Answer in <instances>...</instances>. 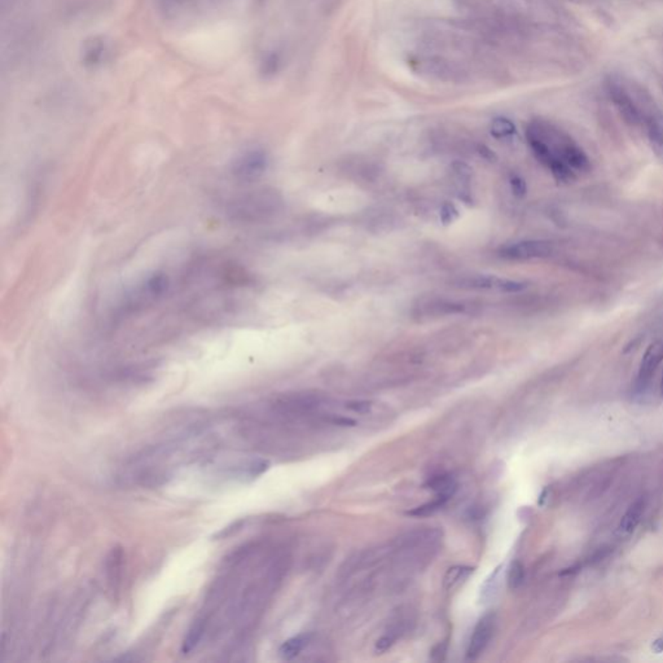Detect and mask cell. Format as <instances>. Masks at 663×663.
<instances>
[{"instance_id":"1","label":"cell","mask_w":663,"mask_h":663,"mask_svg":"<svg viewBox=\"0 0 663 663\" xmlns=\"http://www.w3.org/2000/svg\"><path fill=\"white\" fill-rule=\"evenodd\" d=\"M283 207L284 201L277 190L258 188L233 197L224 211L235 223H258L279 214Z\"/></svg>"},{"instance_id":"2","label":"cell","mask_w":663,"mask_h":663,"mask_svg":"<svg viewBox=\"0 0 663 663\" xmlns=\"http://www.w3.org/2000/svg\"><path fill=\"white\" fill-rule=\"evenodd\" d=\"M416 71L422 77L445 83H460L466 79V70L461 65L443 56H421L414 61Z\"/></svg>"},{"instance_id":"3","label":"cell","mask_w":663,"mask_h":663,"mask_svg":"<svg viewBox=\"0 0 663 663\" xmlns=\"http://www.w3.org/2000/svg\"><path fill=\"white\" fill-rule=\"evenodd\" d=\"M455 286L468 291H498L503 293H518L527 288L524 281H517L510 279H503L494 275H466L459 277Z\"/></svg>"},{"instance_id":"4","label":"cell","mask_w":663,"mask_h":663,"mask_svg":"<svg viewBox=\"0 0 663 663\" xmlns=\"http://www.w3.org/2000/svg\"><path fill=\"white\" fill-rule=\"evenodd\" d=\"M268 155L259 148L249 149L239 155L232 165V175L236 181L251 183L259 179L268 169Z\"/></svg>"},{"instance_id":"5","label":"cell","mask_w":663,"mask_h":663,"mask_svg":"<svg viewBox=\"0 0 663 663\" xmlns=\"http://www.w3.org/2000/svg\"><path fill=\"white\" fill-rule=\"evenodd\" d=\"M663 362V340H657L648 346L638 367V376L634 382V396L643 398L650 389L655 372Z\"/></svg>"},{"instance_id":"6","label":"cell","mask_w":663,"mask_h":663,"mask_svg":"<svg viewBox=\"0 0 663 663\" xmlns=\"http://www.w3.org/2000/svg\"><path fill=\"white\" fill-rule=\"evenodd\" d=\"M553 253V244L544 240H524L501 246L499 256L510 260L547 258Z\"/></svg>"},{"instance_id":"7","label":"cell","mask_w":663,"mask_h":663,"mask_svg":"<svg viewBox=\"0 0 663 663\" xmlns=\"http://www.w3.org/2000/svg\"><path fill=\"white\" fill-rule=\"evenodd\" d=\"M608 92L617 111L629 125L636 126L643 121L638 105L632 100V97L629 96L624 87L620 86V83L615 81H610L608 83Z\"/></svg>"},{"instance_id":"8","label":"cell","mask_w":663,"mask_h":663,"mask_svg":"<svg viewBox=\"0 0 663 663\" xmlns=\"http://www.w3.org/2000/svg\"><path fill=\"white\" fill-rule=\"evenodd\" d=\"M495 629V615L494 614H487L483 618L478 620L477 626L473 631V635L470 638V643L466 650V657L469 659H477L480 655H482L484 649L489 645L492 635Z\"/></svg>"},{"instance_id":"9","label":"cell","mask_w":663,"mask_h":663,"mask_svg":"<svg viewBox=\"0 0 663 663\" xmlns=\"http://www.w3.org/2000/svg\"><path fill=\"white\" fill-rule=\"evenodd\" d=\"M221 0H158L160 8L170 18H181L190 13L207 11Z\"/></svg>"},{"instance_id":"10","label":"cell","mask_w":663,"mask_h":663,"mask_svg":"<svg viewBox=\"0 0 663 663\" xmlns=\"http://www.w3.org/2000/svg\"><path fill=\"white\" fill-rule=\"evenodd\" d=\"M466 305L460 302L447 301L442 298H433L421 301L417 306V315L421 318H435L445 315H455L466 312Z\"/></svg>"},{"instance_id":"11","label":"cell","mask_w":663,"mask_h":663,"mask_svg":"<svg viewBox=\"0 0 663 663\" xmlns=\"http://www.w3.org/2000/svg\"><path fill=\"white\" fill-rule=\"evenodd\" d=\"M645 510V501L644 499L635 500L629 509L626 510L624 516L622 517L620 525H618V534L620 536H629L632 534L636 527H638L643 515Z\"/></svg>"},{"instance_id":"12","label":"cell","mask_w":663,"mask_h":663,"mask_svg":"<svg viewBox=\"0 0 663 663\" xmlns=\"http://www.w3.org/2000/svg\"><path fill=\"white\" fill-rule=\"evenodd\" d=\"M645 127L650 147L655 155L663 161V125L653 114L645 117Z\"/></svg>"},{"instance_id":"13","label":"cell","mask_w":663,"mask_h":663,"mask_svg":"<svg viewBox=\"0 0 663 663\" xmlns=\"http://www.w3.org/2000/svg\"><path fill=\"white\" fill-rule=\"evenodd\" d=\"M122 560H123V553L121 548H113L106 561V575H108V582L112 587L113 592H117L120 582H121Z\"/></svg>"},{"instance_id":"14","label":"cell","mask_w":663,"mask_h":663,"mask_svg":"<svg viewBox=\"0 0 663 663\" xmlns=\"http://www.w3.org/2000/svg\"><path fill=\"white\" fill-rule=\"evenodd\" d=\"M425 487L435 492V495H443L451 499L456 492L457 483L455 478L449 474H438L431 477V480L425 483Z\"/></svg>"},{"instance_id":"15","label":"cell","mask_w":663,"mask_h":663,"mask_svg":"<svg viewBox=\"0 0 663 663\" xmlns=\"http://www.w3.org/2000/svg\"><path fill=\"white\" fill-rule=\"evenodd\" d=\"M207 618H205V617H200L198 620L193 622V624L190 626L188 634L186 635V638L183 640L181 653H184V655L190 653V652L201 643V640H202L205 632H207Z\"/></svg>"},{"instance_id":"16","label":"cell","mask_w":663,"mask_h":663,"mask_svg":"<svg viewBox=\"0 0 663 663\" xmlns=\"http://www.w3.org/2000/svg\"><path fill=\"white\" fill-rule=\"evenodd\" d=\"M309 641H310L309 635H297L294 638H288L280 646L279 655L285 661H291L301 653L309 644Z\"/></svg>"},{"instance_id":"17","label":"cell","mask_w":663,"mask_h":663,"mask_svg":"<svg viewBox=\"0 0 663 663\" xmlns=\"http://www.w3.org/2000/svg\"><path fill=\"white\" fill-rule=\"evenodd\" d=\"M449 500V498L447 496H443V495H435V498L429 501V503H425L422 504L420 507H416V508L411 509L407 512V516L412 517H429L435 515L438 510L443 508L447 501Z\"/></svg>"},{"instance_id":"18","label":"cell","mask_w":663,"mask_h":663,"mask_svg":"<svg viewBox=\"0 0 663 663\" xmlns=\"http://www.w3.org/2000/svg\"><path fill=\"white\" fill-rule=\"evenodd\" d=\"M473 571L474 568L469 566H454V568H448L445 575L443 585L447 589H451L457 585H460L463 580H466L470 574H473Z\"/></svg>"},{"instance_id":"19","label":"cell","mask_w":663,"mask_h":663,"mask_svg":"<svg viewBox=\"0 0 663 663\" xmlns=\"http://www.w3.org/2000/svg\"><path fill=\"white\" fill-rule=\"evenodd\" d=\"M491 134L498 139L510 138L516 134V126L508 118L498 117L492 121Z\"/></svg>"},{"instance_id":"20","label":"cell","mask_w":663,"mask_h":663,"mask_svg":"<svg viewBox=\"0 0 663 663\" xmlns=\"http://www.w3.org/2000/svg\"><path fill=\"white\" fill-rule=\"evenodd\" d=\"M525 580V568L521 561H513L508 573V585L510 589H517L522 586Z\"/></svg>"},{"instance_id":"21","label":"cell","mask_w":663,"mask_h":663,"mask_svg":"<svg viewBox=\"0 0 663 663\" xmlns=\"http://www.w3.org/2000/svg\"><path fill=\"white\" fill-rule=\"evenodd\" d=\"M451 169H452V174L455 175L456 181H459L460 184H466V186L469 184V181L472 179V174H473V170L469 165L463 162V161H455L454 164L451 165Z\"/></svg>"},{"instance_id":"22","label":"cell","mask_w":663,"mask_h":663,"mask_svg":"<svg viewBox=\"0 0 663 663\" xmlns=\"http://www.w3.org/2000/svg\"><path fill=\"white\" fill-rule=\"evenodd\" d=\"M440 222L445 224V225H448V224L454 223L459 218V210L457 207L452 204V202H443V205L440 207Z\"/></svg>"},{"instance_id":"23","label":"cell","mask_w":663,"mask_h":663,"mask_svg":"<svg viewBox=\"0 0 663 663\" xmlns=\"http://www.w3.org/2000/svg\"><path fill=\"white\" fill-rule=\"evenodd\" d=\"M509 186H510V190L516 197L522 198L526 196L527 186H526L525 179L522 176H519L518 174H510Z\"/></svg>"},{"instance_id":"24","label":"cell","mask_w":663,"mask_h":663,"mask_svg":"<svg viewBox=\"0 0 663 663\" xmlns=\"http://www.w3.org/2000/svg\"><path fill=\"white\" fill-rule=\"evenodd\" d=\"M500 568H501V566L495 568V571L492 573L491 575H490V578L486 580V583L483 585L482 589H481V591H482L483 597H484V599L490 597L491 594L495 592V589L498 588V575H499Z\"/></svg>"},{"instance_id":"25","label":"cell","mask_w":663,"mask_h":663,"mask_svg":"<svg viewBox=\"0 0 663 663\" xmlns=\"http://www.w3.org/2000/svg\"><path fill=\"white\" fill-rule=\"evenodd\" d=\"M370 402L368 400H355V402H350L347 405V408L351 410L354 412H358V414H367L370 411Z\"/></svg>"},{"instance_id":"26","label":"cell","mask_w":663,"mask_h":663,"mask_svg":"<svg viewBox=\"0 0 663 663\" xmlns=\"http://www.w3.org/2000/svg\"><path fill=\"white\" fill-rule=\"evenodd\" d=\"M477 153L482 157L483 160L489 162H495L498 160V155L492 151L491 148L484 146V144H478L477 146Z\"/></svg>"},{"instance_id":"27","label":"cell","mask_w":663,"mask_h":663,"mask_svg":"<svg viewBox=\"0 0 663 663\" xmlns=\"http://www.w3.org/2000/svg\"><path fill=\"white\" fill-rule=\"evenodd\" d=\"M459 1L469 8H482L489 4L490 0H459Z\"/></svg>"},{"instance_id":"28","label":"cell","mask_w":663,"mask_h":663,"mask_svg":"<svg viewBox=\"0 0 663 663\" xmlns=\"http://www.w3.org/2000/svg\"><path fill=\"white\" fill-rule=\"evenodd\" d=\"M446 652H447V644H446V643H440V645H437L433 649V658H434L435 655H438V657H437V661H440V659H443V655H446Z\"/></svg>"},{"instance_id":"29","label":"cell","mask_w":663,"mask_h":663,"mask_svg":"<svg viewBox=\"0 0 663 663\" xmlns=\"http://www.w3.org/2000/svg\"><path fill=\"white\" fill-rule=\"evenodd\" d=\"M652 650L659 655V653H663V636L661 638H655V641L652 643Z\"/></svg>"},{"instance_id":"30","label":"cell","mask_w":663,"mask_h":663,"mask_svg":"<svg viewBox=\"0 0 663 663\" xmlns=\"http://www.w3.org/2000/svg\"><path fill=\"white\" fill-rule=\"evenodd\" d=\"M548 496H550V491H548V489H544L542 494H540V498H539V500H538V504H539L540 507H544V505H545V503H547V500H548Z\"/></svg>"},{"instance_id":"31","label":"cell","mask_w":663,"mask_h":663,"mask_svg":"<svg viewBox=\"0 0 663 663\" xmlns=\"http://www.w3.org/2000/svg\"><path fill=\"white\" fill-rule=\"evenodd\" d=\"M661 394H662V398H663V376H662V384H661Z\"/></svg>"}]
</instances>
